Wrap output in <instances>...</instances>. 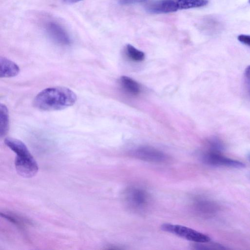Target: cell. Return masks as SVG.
Instances as JSON below:
<instances>
[{"mask_svg": "<svg viewBox=\"0 0 250 250\" xmlns=\"http://www.w3.org/2000/svg\"><path fill=\"white\" fill-rule=\"evenodd\" d=\"M77 99L76 94L67 87H51L39 93L34 99L33 105L41 110H60L73 105Z\"/></svg>", "mask_w": 250, "mask_h": 250, "instance_id": "1", "label": "cell"}, {"mask_svg": "<svg viewBox=\"0 0 250 250\" xmlns=\"http://www.w3.org/2000/svg\"><path fill=\"white\" fill-rule=\"evenodd\" d=\"M123 202L130 211L138 214L146 213L149 209L152 199L149 193L142 187L131 186L123 191Z\"/></svg>", "mask_w": 250, "mask_h": 250, "instance_id": "2", "label": "cell"}, {"mask_svg": "<svg viewBox=\"0 0 250 250\" xmlns=\"http://www.w3.org/2000/svg\"><path fill=\"white\" fill-rule=\"evenodd\" d=\"M161 228L164 231L194 243H205L210 241V238L208 235L186 226L165 223L162 225Z\"/></svg>", "mask_w": 250, "mask_h": 250, "instance_id": "3", "label": "cell"}, {"mask_svg": "<svg viewBox=\"0 0 250 250\" xmlns=\"http://www.w3.org/2000/svg\"><path fill=\"white\" fill-rule=\"evenodd\" d=\"M130 154L142 161L156 164L165 163L170 160L169 156L165 152L148 146H138L132 149Z\"/></svg>", "mask_w": 250, "mask_h": 250, "instance_id": "4", "label": "cell"}, {"mask_svg": "<svg viewBox=\"0 0 250 250\" xmlns=\"http://www.w3.org/2000/svg\"><path fill=\"white\" fill-rule=\"evenodd\" d=\"M200 157L203 163L209 166L236 168L245 167V164L243 163L226 157L219 152L205 150L202 153Z\"/></svg>", "mask_w": 250, "mask_h": 250, "instance_id": "5", "label": "cell"}, {"mask_svg": "<svg viewBox=\"0 0 250 250\" xmlns=\"http://www.w3.org/2000/svg\"><path fill=\"white\" fill-rule=\"evenodd\" d=\"M15 165L18 173L24 178L32 177L38 171V164L30 152L17 155Z\"/></svg>", "mask_w": 250, "mask_h": 250, "instance_id": "6", "label": "cell"}, {"mask_svg": "<svg viewBox=\"0 0 250 250\" xmlns=\"http://www.w3.org/2000/svg\"><path fill=\"white\" fill-rule=\"evenodd\" d=\"M194 213L203 218H209L214 215L219 210L218 205L214 202L204 198H196L191 204Z\"/></svg>", "mask_w": 250, "mask_h": 250, "instance_id": "7", "label": "cell"}, {"mask_svg": "<svg viewBox=\"0 0 250 250\" xmlns=\"http://www.w3.org/2000/svg\"><path fill=\"white\" fill-rule=\"evenodd\" d=\"M44 29L48 37L55 42L62 45H67L70 39L65 30L59 23L49 21L45 24Z\"/></svg>", "mask_w": 250, "mask_h": 250, "instance_id": "8", "label": "cell"}, {"mask_svg": "<svg viewBox=\"0 0 250 250\" xmlns=\"http://www.w3.org/2000/svg\"><path fill=\"white\" fill-rule=\"evenodd\" d=\"M146 11L150 13H168L178 10L175 0H157L146 4Z\"/></svg>", "mask_w": 250, "mask_h": 250, "instance_id": "9", "label": "cell"}, {"mask_svg": "<svg viewBox=\"0 0 250 250\" xmlns=\"http://www.w3.org/2000/svg\"><path fill=\"white\" fill-rule=\"evenodd\" d=\"M19 72L20 68L16 63L5 57H0V78L14 77Z\"/></svg>", "mask_w": 250, "mask_h": 250, "instance_id": "10", "label": "cell"}, {"mask_svg": "<svg viewBox=\"0 0 250 250\" xmlns=\"http://www.w3.org/2000/svg\"><path fill=\"white\" fill-rule=\"evenodd\" d=\"M120 83L123 88L128 93L132 95H137L141 91L139 84L132 78L123 76L120 79Z\"/></svg>", "mask_w": 250, "mask_h": 250, "instance_id": "11", "label": "cell"}, {"mask_svg": "<svg viewBox=\"0 0 250 250\" xmlns=\"http://www.w3.org/2000/svg\"><path fill=\"white\" fill-rule=\"evenodd\" d=\"M4 143L17 155L29 152L25 145L18 139L8 137L5 139Z\"/></svg>", "mask_w": 250, "mask_h": 250, "instance_id": "12", "label": "cell"}, {"mask_svg": "<svg viewBox=\"0 0 250 250\" xmlns=\"http://www.w3.org/2000/svg\"><path fill=\"white\" fill-rule=\"evenodd\" d=\"M9 129V115L7 107L2 104H0V135L5 136Z\"/></svg>", "mask_w": 250, "mask_h": 250, "instance_id": "13", "label": "cell"}, {"mask_svg": "<svg viewBox=\"0 0 250 250\" xmlns=\"http://www.w3.org/2000/svg\"><path fill=\"white\" fill-rule=\"evenodd\" d=\"M178 10L198 8L206 6L208 0H175Z\"/></svg>", "mask_w": 250, "mask_h": 250, "instance_id": "14", "label": "cell"}, {"mask_svg": "<svg viewBox=\"0 0 250 250\" xmlns=\"http://www.w3.org/2000/svg\"><path fill=\"white\" fill-rule=\"evenodd\" d=\"M125 53L130 60L136 62L143 61L145 57V55L143 52L137 49L131 44L126 45Z\"/></svg>", "mask_w": 250, "mask_h": 250, "instance_id": "15", "label": "cell"}, {"mask_svg": "<svg viewBox=\"0 0 250 250\" xmlns=\"http://www.w3.org/2000/svg\"><path fill=\"white\" fill-rule=\"evenodd\" d=\"M205 150L219 153H221L225 147L222 141L216 137L209 139L207 142Z\"/></svg>", "mask_w": 250, "mask_h": 250, "instance_id": "16", "label": "cell"}, {"mask_svg": "<svg viewBox=\"0 0 250 250\" xmlns=\"http://www.w3.org/2000/svg\"><path fill=\"white\" fill-rule=\"evenodd\" d=\"M196 250H226L227 248L217 243H210V241L205 243H195L193 245Z\"/></svg>", "mask_w": 250, "mask_h": 250, "instance_id": "17", "label": "cell"}, {"mask_svg": "<svg viewBox=\"0 0 250 250\" xmlns=\"http://www.w3.org/2000/svg\"><path fill=\"white\" fill-rule=\"evenodd\" d=\"M244 80L246 87L250 95V65L246 67L244 72Z\"/></svg>", "mask_w": 250, "mask_h": 250, "instance_id": "18", "label": "cell"}, {"mask_svg": "<svg viewBox=\"0 0 250 250\" xmlns=\"http://www.w3.org/2000/svg\"><path fill=\"white\" fill-rule=\"evenodd\" d=\"M237 39L241 43L250 46V35L245 34L239 35Z\"/></svg>", "mask_w": 250, "mask_h": 250, "instance_id": "19", "label": "cell"}, {"mask_svg": "<svg viewBox=\"0 0 250 250\" xmlns=\"http://www.w3.org/2000/svg\"><path fill=\"white\" fill-rule=\"evenodd\" d=\"M147 0H118L119 3L122 5H129L144 2Z\"/></svg>", "mask_w": 250, "mask_h": 250, "instance_id": "20", "label": "cell"}, {"mask_svg": "<svg viewBox=\"0 0 250 250\" xmlns=\"http://www.w3.org/2000/svg\"><path fill=\"white\" fill-rule=\"evenodd\" d=\"M63 2L66 3L72 4L78 2L82 0H62Z\"/></svg>", "mask_w": 250, "mask_h": 250, "instance_id": "21", "label": "cell"}, {"mask_svg": "<svg viewBox=\"0 0 250 250\" xmlns=\"http://www.w3.org/2000/svg\"><path fill=\"white\" fill-rule=\"evenodd\" d=\"M247 157L249 161L250 162V152L248 154Z\"/></svg>", "mask_w": 250, "mask_h": 250, "instance_id": "22", "label": "cell"}, {"mask_svg": "<svg viewBox=\"0 0 250 250\" xmlns=\"http://www.w3.org/2000/svg\"><path fill=\"white\" fill-rule=\"evenodd\" d=\"M249 3H250V0H249Z\"/></svg>", "mask_w": 250, "mask_h": 250, "instance_id": "23", "label": "cell"}]
</instances>
